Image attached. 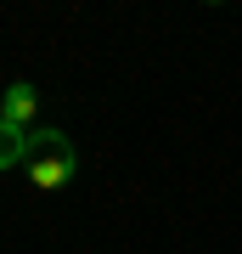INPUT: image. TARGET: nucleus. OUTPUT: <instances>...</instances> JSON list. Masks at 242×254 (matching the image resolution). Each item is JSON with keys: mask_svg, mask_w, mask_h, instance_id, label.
<instances>
[{"mask_svg": "<svg viewBox=\"0 0 242 254\" xmlns=\"http://www.w3.org/2000/svg\"><path fill=\"white\" fill-rule=\"evenodd\" d=\"M23 158H28V130H17V125L0 119V170H17Z\"/></svg>", "mask_w": 242, "mask_h": 254, "instance_id": "3", "label": "nucleus"}, {"mask_svg": "<svg viewBox=\"0 0 242 254\" xmlns=\"http://www.w3.org/2000/svg\"><path fill=\"white\" fill-rule=\"evenodd\" d=\"M28 181L56 192L73 181V170H79V153H73V141L62 136V130H28V158H23Z\"/></svg>", "mask_w": 242, "mask_h": 254, "instance_id": "1", "label": "nucleus"}, {"mask_svg": "<svg viewBox=\"0 0 242 254\" xmlns=\"http://www.w3.org/2000/svg\"><path fill=\"white\" fill-rule=\"evenodd\" d=\"M34 108H40V91L34 85H6V102H0V119L6 125H17V130H28V119H34Z\"/></svg>", "mask_w": 242, "mask_h": 254, "instance_id": "2", "label": "nucleus"}]
</instances>
